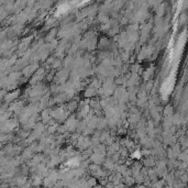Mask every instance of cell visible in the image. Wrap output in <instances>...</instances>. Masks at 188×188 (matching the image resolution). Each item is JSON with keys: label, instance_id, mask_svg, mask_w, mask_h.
Segmentation results:
<instances>
[{"label": "cell", "instance_id": "obj_1", "mask_svg": "<svg viewBox=\"0 0 188 188\" xmlns=\"http://www.w3.org/2000/svg\"><path fill=\"white\" fill-rule=\"evenodd\" d=\"M124 182H125V184H127L128 186H132V185L134 184L135 179L134 178H132V177H130V176H127L125 177V179H124Z\"/></svg>", "mask_w": 188, "mask_h": 188}]
</instances>
